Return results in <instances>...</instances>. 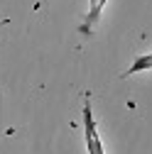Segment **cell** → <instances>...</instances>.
I'll return each mask as SVG.
<instances>
[{
    "label": "cell",
    "instance_id": "cell-1",
    "mask_svg": "<svg viewBox=\"0 0 152 154\" xmlns=\"http://www.w3.org/2000/svg\"><path fill=\"white\" fill-rule=\"evenodd\" d=\"M84 140H86L88 154H106L103 152V142H101V134H98L96 118H93V110H91L88 93H84Z\"/></svg>",
    "mask_w": 152,
    "mask_h": 154
},
{
    "label": "cell",
    "instance_id": "cell-2",
    "mask_svg": "<svg viewBox=\"0 0 152 154\" xmlns=\"http://www.w3.org/2000/svg\"><path fill=\"white\" fill-rule=\"evenodd\" d=\"M103 8H106V0H88V15H86L84 25L79 27V32H81V34H86V37H88V34L96 32V25H98V20H101Z\"/></svg>",
    "mask_w": 152,
    "mask_h": 154
},
{
    "label": "cell",
    "instance_id": "cell-3",
    "mask_svg": "<svg viewBox=\"0 0 152 154\" xmlns=\"http://www.w3.org/2000/svg\"><path fill=\"white\" fill-rule=\"evenodd\" d=\"M142 71H152V54L135 56V61L130 64V69L123 71V79H128V76H135V73H142Z\"/></svg>",
    "mask_w": 152,
    "mask_h": 154
}]
</instances>
